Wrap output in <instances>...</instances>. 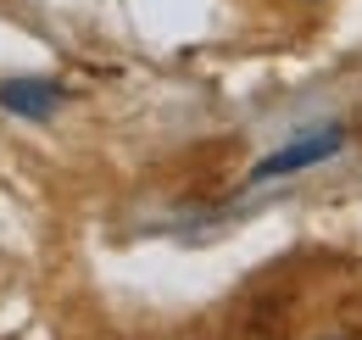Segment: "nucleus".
<instances>
[{
	"label": "nucleus",
	"mask_w": 362,
	"mask_h": 340,
	"mask_svg": "<svg viewBox=\"0 0 362 340\" xmlns=\"http://www.w3.org/2000/svg\"><path fill=\"white\" fill-rule=\"evenodd\" d=\"M346 145V128L323 123L313 128V134H301V140H290V145H279V151H268L257 168H251V184H273V178H290V173H307L317 168V162H329L334 151Z\"/></svg>",
	"instance_id": "obj_1"
},
{
	"label": "nucleus",
	"mask_w": 362,
	"mask_h": 340,
	"mask_svg": "<svg viewBox=\"0 0 362 340\" xmlns=\"http://www.w3.org/2000/svg\"><path fill=\"white\" fill-rule=\"evenodd\" d=\"M0 106L11 112V118H50L56 106H62V89L50 84V79H6L0 84Z\"/></svg>",
	"instance_id": "obj_2"
},
{
	"label": "nucleus",
	"mask_w": 362,
	"mask_h": 340,
	"mask_svg": "<svg viewBox=\"0 0 362 340\" xmlns=\"http://www.w3.org/2000/svg\"><path fill=\"white\" fill-rule=\"evenodd\" d=\"M323 340H346V335H323Z\"/></svg>",
	"instance_id": "obj_3"
}]
</instances>
